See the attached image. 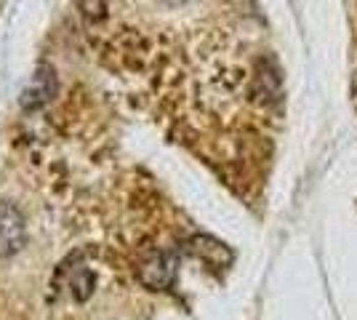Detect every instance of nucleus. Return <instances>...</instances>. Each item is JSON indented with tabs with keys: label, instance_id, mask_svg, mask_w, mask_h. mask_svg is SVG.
Listing matches in <instances>:
<instances>
[{
	"label": "nucleus",
	"instance_id": "nucleus-1",
	"mask_svg": "<svg viewBox=\"0 0 357 320\" xmlns=\"http://www.w3.org/2000/svg\"><path fill=\"white\" fill-rule=\"evenodd\" d=\"M176 275V257L171 251H152L139 264V277L149 289H165Z\"/></svg>",
	"mask_w": 357,
	"mask_h": 320
},
{
	"label": "nucleus",
	"instance_id": "nucleus-2",
	"mask_svg": "<svg viewBox=\"0 0 357 320\" xmlns=\"http://www.w3.org/2000/svg\"><path fill=\"white\" fill-rule=\"evenodd\" d=\"M24 245V219L14 206L0 203V257H8Z\"/></svg>",
	"mask_w": 357,
	"mask_h": 320
}]
</instances>
